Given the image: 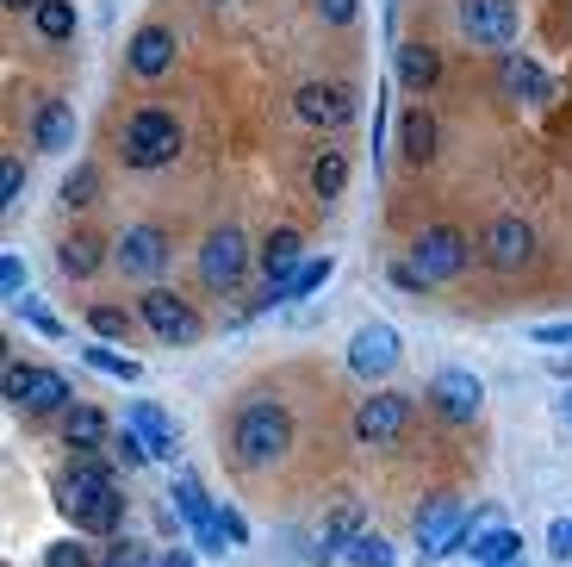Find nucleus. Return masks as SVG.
Wrapping results in <instances>:
<instances>
[{"mask_svg":"<svg viewBox=\"0 0 572 567\" xmlns=\"http://www.w3.org/2000/svg\"><path fill=\"white\" fill-rule=\"evenodd\" d=\"M367 530V518H362V506H330V518H324V543H318V562H324V555H343L348 543H355V536H362Z\"/></svg>","mask_w":572,"mask_h":567,"instance_id":"25","label":"nucleus"},{"mask_svg":"<svg viewBox=\"0 0 572 567\" xmlns=\"http://www.w3.org/2000/svg\"><path fill=\"white\" fill-rule=\"evenodd\" d=\"M399 355H404L399 331L374 318V325H362V331H355V343H348V368L362 374V381H380V374L399 368Z\"/></svg>","mask_w":572,"mask_h":567,"instance_id":"12","label":"nucleus"},{"mask_svg":"<svg viewBox=\"0 0 572 567\" xmlns=\"http://www.w3.org/2000/svg\"><path fill=\"white\" fill-rule=\"evenodd\" d=\"M467 562H473V567H504V562H523V536H516L511 524H497L492 511H473Z\"/></svg>","mask_w":572,"mask_h":567,"instance_id":"15","label":"nucleus"},{"mask_svg":"<svg viewBox=\"0 0 572 567\" xmlns=\"http://www.w3.org/2000/svg\"><path fill=\"white\" fill-rule=\"evenodd\" d=\"M299 250H306V243H299V231H293V225H286V231H274V237H267V250H262V274H267V281H293Z\"/></svg>","mask_w":572,"mask_h":567,"instance_id":"27","label":"nucleus"},{"mask_svg":"<svg viewBox=\"0 0 572 567\" xmlns=\"http://www.w3.org/2000/svg\"><path fill=\"white\" fill-rule=\"evenodd\" d=\"M174 511L187 518V536H193V548H199V555H225V548H230V536L218 530V506L206 499V487H199L193 474H181V480H174Z\"/></svg>","mask_w":572,"mask_h":567,"instance_id":"7","label":"nucleus"},{"mask_svg":"<svg viewBox=\"0 0 572 567\" xmlns=\"http://www.w3.org/2000/svg\"><path fill=\"white\" fill-rule=\"evenodd\" d=\"M411 262H417L430 281H455V274L473 269V237L460 231V225H430V231H417V243H411Z\"/></svg>","mask_w":572,"mask_h":567,"instance_id":"6","label":"nucleus"},{"mask_svg":"<svg viewBox=\"0 0 572 567\" xmlns=\"http://www.w3.org/2000/svg\"><path fill=\"white\" fill-rule=\"evenodd\" d=\"M88 368L94 374H118V381H137V355H118V350H106V343H88Z\"/></svg>","mask_w":572,"mask_h":567,"instance_id":"34","label":"nucleus"},{"mask_svg":"<svg viewBox=\"0 0 572 567\" xmlns=\"http://www.w3.org/2000/svg\"><path fill=\"white\" fill-rule=\"evenodd\" d=\"M504 567H523V562H504Z\"/></svg>","mask_w":572,"mask_h":567,"instance_id":"50","label":"nucleus"},{"mask_svg":"<svg viewBox=\"0 0 572 567\" xmlns=\"http://www.w3.org/2000/svg\"><path fill=\"white\" fill-rule=\"evenodd\" d=\"M460 32L485 50H516V7L511 0H460Z\"/></svg>","mask_w":572,"mask_h":567,"instance_id":"9","label":"nucleus"},{"mask_svg":"<svg viewBox=\"0 0 572 567\" xmlns=\"http://www.w3.org/2000/svg\"><path fill=\"white\" fill-rule=\"evenodd\" d=\"M330 269H336L330 256H311V262H299V269H293V281H286V294H293V299H311V294H318V287L330 281Z\"/></svg>","mask_w":572,"mask_h":567,"instance_id":"32","label":"nucleus"},{"mask_svg":"<svg viewBox=\"0 0 572 567\" xmlns=\"http://www.w3.org/2000/svg\"><path fill=\"white\" fill-rule=\"evenodd\" d=\"M343 188H348V157L343 150H318V157H311V194L336 200Z\"/></svg>","mask_w":572,"mask_h":567,"instance_id":"29","label":"nucleus"},{"mask_svg":"<svg viewBox=\"0 0 572 567\" xmlns=\"http://www.w3.org/2000/svg\"><path fill=\"white\" fill-rule=\"evenodd\" d=\"M32 387H38V368H32V362H7V368H0V393H7V406L25 411Z\"/></svg>","mask_w":572,"mask_h":567,"instance_id":"33","label":"nucleus"},{"mask_svg":"<svg viewBox=\"0 0 572 567\" xmlns=\"http://www.w3.org/2000/svg\"><path fill=\"white\" fill-rule=\"evenodd\" d=\"M399 150H404V162H430V157H436V118L423 113V106H404V113H399Z\"/></svg>","mask_w":572,"mask_h":567,"instance_id":"23","label":"nucleus"},{"mask_svg":"<svg viewBox=\"0 0 572 567\" xmlns=\"http://www.w3.org/2000/svg\"><path fill=\"white\" fill-rule=\"evenodd\" d=\"M57 511L69 518V524L94 530V536L118 530V524H125V492H118V474H113V468H100L94 450H88L76 468L57 480Z\"/></svg>","mask_w":572,"mask_h":567,"instance_id":"1","label":"nucleus"},{"mask_svg":"<svg viewBox=\"0 0 572 567\" xmlns=\"http://www.w3.org/2000/svg\"><path fill=\"white\" fill-rule=\"evenodd\" d=\"M76 137V106L69 100H44L38 113H32V144L38 150H62Z\"/></svg>","mask_w":572,"mask_h":567,"instance_id":"21","label":"nucleus"},{"mask_svg":"<svg viewBox=\"0 0 572 567\" xmlns=\"http://www.w3.org/2000/svg\"><path fill=\"white\" fill-rule=\"evenodd\" d=\"M88 331L94 337H125L131 331V318L118 313V306H88Z\"/></svg>","mask_w":572,"mask_h":567,"instance_id":"35","label":"nucleus"},{"mask_svg":"<svg viewBox=\"0 0 572 567\" xmlns=\"http://www.w3.org/2000/svg\"><path fill=\"white\" fill-rule=\"evenodd\" d=\"M497 88L511 100H523V106H548L553 100V76L541 69V63H529L523 50H511V57L497 63Z\"/></svg>","mask_w":572,"mask_h":567,"instance_id":"16","label":"nucleus"},{"mask_svg":"<svg viewBox=\"0 0 572 567\" xmlns=\"http://www.w3.org/2000/svg\"><path fill=\"white\" fill-rule=\"evenodd\" d=\"M0 294H7V299H13V294H25V262H20L13 250L0 256Z\"/></svg>","mask_w":572,"mask_h":567,"instance_id":"41","label":"nucleus"},{"mask_svg":"<svg viewBox=\"0 0 572 567\" xmlns=\"http://www.w3.org/2000/svg\"><path fill=\"white\" fill-rule=\"evenodd\" d=\"M318 13H324L330 25H348L355 13H362V0H318Z\"/></svg>","mask_w":572,"mask_h":567,"instance_id":"45","label":"nucleus"},{"mask_svg":"<svg viewBox=\"0 0 572 567\" xmlns=\"http://www.w3.org/2000/svg\"><path fill=\"white\" fill-rule=\"evenodd\" d=\"M343 555H348L355 567H392V562H399V555H392V543H386V536H374V530H362V536H355Z\"/></svg>","mask_w":572,"mask_h":567,"instance_id":"31","label":"nucleus"},{"mask_svg":"<svg viewBox=\"0 0 572 567\" xmlns=\"http://www.w3.org/2000/svg\"><path fill=\"white\" fill-rule=\"evenodd\" d=\"M32 25H38V38L44 44H62V38H76V0H38V13H32Z\"/></svg>","mask_w":572,"mask_h":567,"instance_id":"26","label":"nucleus"},{"mask_svg":"<svg viewBox=\"0 0 572 567\" xmlns=\"http://www.w3.org/2000/svg\"><path fill=\"white\" fill-rule=\"evenodd\" d=\"M436 76H442V63L430 44H404L399 50V88H436Z\"/></svg>","mask_w":572,"mask_h":567,"instance_id":"28","label":"nucleus"},{"mask_svg":"<svg viewBox=\"0 0 572 567\" xmlns=\"http://www.w3.org/2000/svg\"><path fill=\"white\" fill-rule=\"evenodd\" d=\"M467 536H473V511L460 506V492L423 499V511H417V555L423 562H442V555L467 548Z\"/></svg>","mask_w":572,"mask_h":567,"instance_id":"4","label":"nucleus"},{"mask_svg":"<svg viewBox=\"0 0 572 567\" xmlns=\"http://www.w3.org/2000/svg\"><path fill=\"white\" fill-rule=\"evenodd\" d=\"M20 318L32 325V331H44V337H57V343H62V318H57V313H44L38 299H20Z\"/></svg>","mask_w":572,"mask_h":567,"instance_id":"38","label":"nucleus"},{"mask_svg":"<svg viewBox=\"0 0 572 567\" xmlns=\"http://www.w3.org/2000/svg\"><path fill=\"white\" fill-rule=\"evenodd\" d=\"M44 567H94V555L76 543V536H62V543L44 548Z\"/></svg>","mask_w":572,"mask_h":567,"instance_id":"36","label":"nucleus"},{"mask_svg":"<svg viewBox=\"0 0 572 567\" xmlns=\"http://www.w3.org/2000/svg\"><path fill=\"white\" fill-rule=\"evenodd\" d=\"M174 69V32L169 25H144L131 38V76H144V81H162Z\"/></svg>","mask_w":572,"mask_h":567,"instance_id":"18","label":"nucleus"},{"mask_svg":"<svg viewBox=\"0 0 572 567\" xmlns=\"http://www.w3.org/2000/svg\"><path fill=\"white\" fill-rule=\"evenodd\" d=\"M113 262L131 281H162V269H169V237L156 231V225H137V231H125L113 243Z\"/></svg>","mask_w":572,"mask_h":567,"instance_id":"11","label":"nucleus"},{"mask_svg":"<svg viewBox=\"0 0 572 567\" xmlns=\"http://www.w3.org/2000/svg\"><path fill=\"white\" fill-rule=\"evenodd\" d=\"M548 555H553V567L572 562V518H553L548 524Z\"/></svg>","mask_w":572,"mask_h":567,"instance_id":"39","label":"nucleus"},{"mask_svg":"<svg viewBox=\"0 0 572 567\" xmlns=\"http://www.w3.org/2000/svg\"><path fill=\"white\" fill-rule=\"evenodd\" d=\"M293 113L318 125V132H343L348 118H355V88L348 81H306L299 94H293Z\"/></svg>","mask_w":572,"mask_h":567,"instance_id":"8","label":"nucleus"},{"mask_svg":"<svg viewBox=\"0 0 572 567\" xmlns=\"http://www.w3.org/2000/svg\"><path fill=\"white\" fill-rule=\"evenodd\" d=\"M411 431V399L404 393H374V399H362V411H355V436L362 443H392V436Z\"/></svg>","mask_w":572,"mask_h":567,"instance_id":"14","label":"nucleus"},{"mask_svg":"<svg viewBox=\"0 0 572 567\" xmlns=\"http://www.w3.org/2000/svg\"><path fill=\"white\" fill-rule=\"evenodd\" d=\"M106 256H113V237L106 231H69L62 237V250H57V262H62L69 281H88V274H100Z\"/></svg>","mask_w":572,"mask_h":567,"instance_id":"19","label":"nucleus"},{"mask_svg":"<svg viewBox=\"0 0 572 567\" xmlns=\"http://www.w3.org/2000/svg\"><path fill=\"white\" fill-rule=\"evenodd\" d=\"M567 418H572V393H567Z\"/></svg>","mask_w":572,"mask_h":567,"instance_id":"49","label":"nucleus"},{"mask_svg":"<svg viewBox=\"0 0 572 567\" xmlns=\"http://www.w3.org/2000/svg\"><path fill=\"white\" fill-rule=\"evenodd\" d=\"M137 318H144V325H150L162 343H174V350H187V343H199V337H206V318L193 313V306L174 294V287H144V299H137Z\"/></svg>","mask_w":572,"mask_h":567,"instance_id":"5","label":"nucleus"},{"mask_svg":"<svg viewBox=\"0 0 572 567\" xmlns=\"http://www.w3.org/2000/svg\"><path fill=\"white\" fill-rule=\"evenodd\" d=\"M106 567H144V555H137V548H131V543H118V548H113V555H106Z\"/></svg>","mask_w":572,"mask_h":567,"instance_id":"47","label":"nucleus"},{"mask_svg":"<svg viewBox=\"0 0 572 567\" xmlns=\"http://www.w3.org/2000/svg\"><path fill=\"white\" fill-rule=\"evenodd\" d=\"M293 450V418L281 399H243V411L230 418V455L237 468H267Z\"/></svg>","mask_w":572,"mask_h":567,"instance_id":"2","label":"nucleus"},{"mask_svg":"<svg viewBox=\"0 0 572 567\" xmlns=\"http://www.w3.org/2000/svg\"><path fill=\"white\" fill-rule=\"evenodd\" d=\"M529 256H535V231L523 218H497L492 231H485V262L492 269H523Z\"/></svg>","mask_w":572,"mask_h":567,"instance_id":"17","label":"nucleus"},{"mask_svg":"<svg viewBox=\"0 0 572 567\" xmlns=\"http://www.w3.org/2000/svg\"><path fill=\"white\" fill-rule=\"evenodd\" d=\"M430 406H436L448 424H467V418H479V406H485V387H479V374H467V368H442L436 381H430Z\"/></svg>","mask_w":572,"mask_h":567,"instance_id":"13","label":"nucleus"},{"mask_svg":"<svg viewBox=\"0 0 572 567\" xmlns=\"http://www.w3.org/2000/svg\"><path fill=\"white\" fill-rule=\"evenodd\" d=\"M20 194H25V162L7 157V162H0V206H13Z\"/></svg>","mask_w":572,"mask_h":567,"instance_id":"40","label":"nucleus"},{"mask_svg":"<svg viewBox=\"0 0 572 567\" xmlns=\"http://www.w3.org/2000/svg\"><path fill=\"white\" fill-rule=\"evenodd\" d=\"M113 450H118V462H125V468H144V462H156V455L144 450V436H137L131 424H125V431H113Z\"/></svg>","mask_w":572,"mask_h":567,"instance_id":"37","label":"nucleus"},{"mask_svg":"<svg viewBox=\"0 0 572 567\" xmlns=\"http://www.w3.org/2000/svg\"><path fill=\"white\" fill-rule=\"evenodd\" d=\"M57 200L69 206V213H81V206H94V200H100V169H88V162H81L76 175H69V181L57 188Z\"/></svg>","mask_w":572,"mask_h":567,"instance_id":"30","label":"nucleus"},{"mask_svg":"<svg viewBox=\"0 0 572 567\" xmlns=\"http://www.w3.org/2000/svg\"><path fill=\"white\" fill-rule=\"evenodd\" d=\"M243 269H249V237L218 225V231L199 243V274H206V287H237Z\"/></svg>","mask_w":572,"mask_h":567,"instance_id":"10","label":"nucleus"},{"mask_svg":"<svg viewBox=\"0 0 572 567\" xmlns=\"http://www.w3.org/2000/svg\"><path fill=\"white\" fill-rule=\"evenodd\" d=\"M13 7H25V13H38V0H7V13H13Z\"/></svg>","mask_w":572,"mask_h":567,"instance_id":"48","label":"nucleus"},{"mask_svg":"<svg viewBox=\"0 0 572 567\" xmlns=\"http://www.w3.org/2000/svg\"><path fill=\"white\" fill-rule=\"evenodd\" d=\"M69 406H76V387H69V374H57V368H38V387H32L25 411H32V418H62Z\"/></svg>","mask_w":572,"mask_h":567,"instance_id":"24","label":"nucleus"},{"mask_svg":"<svg viewBox=\"0 0 572 567\" xmlns=\"http://www.w3.org/2000/svg\"><path fill=\"white\" fill-rule=\"evenodd\" d=\"M156 567H193V548H174V543H162V555H156Z\"/></svg>","mask_w":572,"mask_h":567,"instance_id":"46","label":"nucleus"},{"mask_svg":"<svg viewBox=\"0 0 572 567\" xmlns=\"http://www.w3.org/2000/svg\"><path fill=\"white\" fill-rule=\"evenodd\" d=\"M62 436H69V443L88 455V450H100V443L113 436V418H106L100 406H81V399H76V406L62 411Z\"/></svg>","mask_w":572,"mask_h":567,"instance_id":"22","label":"nucleus"},{"mask_svg":"<svg viewBox=\"0 0 572 567\" xmlns=\"http://www.w3.org/2000/svg\"><path fill=\"white\" fill-rule=\"evenodd\" d=\"M218 530L230 536V548L249 543V524H243V511H237V506H218Z\"/></svg>","mask_w":572,"mask_h":567,"instance_id":"44","label":"nucleus"},{"mask_svg":"<svg viewBox=\"0 0 572 567\" xmlns=\"http://www.w3.org/2000/svg\"><path fill=\"white\" fill-rule=\"evenodd\" d=\"M125 424H131L137 436H144V450L156 455V462H169L174 455V418L162 406H150V399H137L131 411H125Z\"/></svg>","mask_w":572,"mask_h":567,"instance_id":"20","label":"nucleus"},{"mask_svg":"<svg viewBox=\"0 0 572 567\" xmlns=\"http://www.w3.org/2000/svg\"><path fill=\"white\" fill-rule=\"evenodd\" d=\"M535 343H541V350H572V318L567 325H535Z\"/></svg>","mask_w":572,"mask_h":567,"instance_id":"43","label":"nucleus"},{"mask_svg":"<svg viewBox=\"0 0 572 567\" xmlns=\"http://www.w3.org/2000/svg\"><path fill=\"white\" fill-rule=\"evenodd\" d=\"M392 287H399V294H423V287H430V274H423L417 262H392Z\"/></svg>","mask_w":572,"mask_h":567,"instance_id":"42","label":"nucleus"},{"mask_svg":"<svg viewBox=\"0 0 572 567\" xmlns=\"http://www.w3.org/2000/svg\"><path fill=\"white\" fill-rule=\"evenodd\" d=\"M181 157V118L169 106H144V113L125 118V132H118V162L137 169V175H150L162 162Z\"/></svg>","mask_w":572,"mask_h":567,"instance_id":"3","label":"nucleus"}]
</instances>
